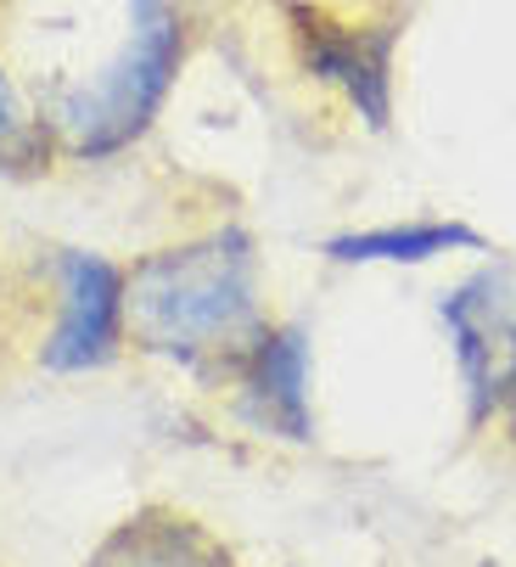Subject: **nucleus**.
<instances>
[{
  "label": "nucleus",
  "instance_id": "obj_1",
  "mask_svg": "<svg viewBox=\"0 0 516 567\" xmlns=\"http://www.w3.org/2000/svg\"><path fill=\"white\" fill-rule=\"evenodd\" d=\"M270 320L258 241L241 225H208L124 265V343L135 354L225 377Z\"/></svg>",
  "mask_w": 516,
  "mask_h": 567
},
{
  "label": "nucleus",
  "instance_id": "obj_2",
  "mask_svg": "<svg viewBox=\"0 0 516 567\" xmlns=\"http://www.w3.org/2000/svg\"><path fill=\"white\" fill-rule=\"evenodd\" d=\"M192 40L197 18L186 0H130L118 45L45 107L68 164H113L146 141L192 62Z\"/></svg>",
  "mask_w": 516,
  "mask_h": 567
},
{
  "label": "nucleus",
  "instance_id": "obj_3",
  "mask_svg": "<svg viewBox=\"0 0 516 567\" xmlns=\"http://www.w3.org/2000/svg\"><path fill=\"white\" fill-rule=\"evenodd\" d=\"M281 29L292 45V62L303 79L331 91L360 124L388 130L393 118V51H399V18H349L326 0H287Z\"/></svg>",
  "mask_w": 516,
  "mask_h": 567
},
{
  "label": "nucleus",
  "instance_id": "obj_4",
  "mask_svg": "<svg viewBox=\"0 0 516 567\" xmlns=\"http://www.w3.org/2000/svg\"><path fill=\"white\" fill-rule=\"evenodd\" d=\"M51 327L40 332V371L51 377H91L107 371L124 343V265L96 248H56L45 270Z\"/></svg>",
  "mask_w": 516,
  "mask_h": 567
},
{
  "label": "nucleus",
  "instance_id": "obj_5",
  "mask_svg": "<svg viewBox=\"0 0 516 567\" xmlns=\"http://www.w3.org/2000/svg\"><path fill=\"white\" fill-rule=\"evenodd\" d=\"M230 411L265 439L309 444L314 439V404H309V338L292 320H265L258 338L225 371Z\"/></svg>",
  "mask_w": 516,
  "mask_h": 567
},
{
  "label": "nucleus",
  "instance_id": "obj_6",
  "mask_svg": "<svg viewBox=\"0 0 516 567\" xmlns=\"http://www.w3.org/2000/svg\"><path fill=\"white\" fill-rule=\"evenodd\" d=\"M505 276L483 270L472 281H461L455 292H444L438 315L450 327V349H455V371L466 382V422L472 433L494 422V382H499V354L510 338V309H505Z\"/></svg>",
  "mask_w": 516,
  "mask_h": 567
},
{
  "label": "nucleus",
  "instance_id": "obj_7",
  "mask_svg": "<svg viewBox=\"0 0 516 567\" xmlns=\"http://www.w3.org/2000/svg\"><path fill=\"white\" fill-rule=\"evenodd\" d=\"M84 567H236V550L186 506L146 501L91 545Z\"/></svg>",
  "mask_w": 516,
  "mask_h": 567
},
{
  "label": "nucleus",
  "instance_id": "obj_8",
  "mask_svg": "<svg viewBox=\"0 0 516 567\" xmlns=\"http://www.w3.org/2000/svg\"><path fill=\"white\" fill-rule=\"evenodd\" d=\"M488 241L466 219H410V225H371L342 230L326 241L331 265H426L444 254H483Z\"/></svg>",
  "mask_w": 516,
  "mask_h": 567
},
{
  "label": "nucleus",
  "instance_id": "obj_9",
  "mask_svg": "<svg viewBox=\"0 0 516 567\" xmlns=\"http://www.w3.org/2000/svg\"><path fill=\"white\" fill-rule=\"evenodd\" d=\"M56 157H62V146H56L45 107L29 102L18 73L0 56V181H40L56 169Z\"/></svg>",
  "mask_w": 516,
  "mask_h": 567
},
{
  "label": "nucleus",
  "instance_id": "obj_10",
  "mask_svg": "<svg viewBox=\"0 0 516 567\" xmlns=\"http://www.w3.org/2000/svg\"><path fill=\"white\" fill-rule=\"evenodd\" d=\"M494 422L505 433V444L516 450V320H510V338L499 354V382H494Z\"/></svg>",
  "mask_w": 516,
  "mask_h": 567
},
{
  "label": "nucleus",
  "instance_id": "obj_11",
  "mask_svg": "<svg viewBox=\"0 0 516 567\" xmlns=\"http://www.w3.org/2000/svg\"><path fill=\"white\" fill-rule=\"evenodd\" d=\"M0 303H7V265H0Z\"/></svg>",
  "mask_w": 516,
  "mask_h": 567
}]
</instances>
